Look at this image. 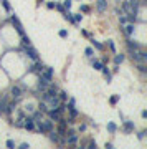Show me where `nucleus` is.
<instances>
[{
	"instance_id": "nucleus-38",
	"label": "nucleus",
	"mask_w": 147,
	"mask_h": 149,
	"mask_svg": "<svg viewBox=\"0 0 147 149\" xmlns=\"http://www.w3.org/2000/svg\"><path fill=\"white\" fill-rule=\"evenodd\" d=\"M7 147H10V149H13V147H15V143H13V141L12 139H7Z\"/></svg>"
},
{
	"instance_id": "nucleus-14",
	"label": "nucleus",
	"mask_w": 147,
	"mask_h": 149,
	"mask_svg": "<svg viewBox=\"0 0 147 149\" xmlns=\"http://www.w3.org/2000/svg\"><path fill=\"white\" fill-rule=\"evenodd\" d=\"M41 70H43V63H41L40 60H36V61H35V65L30 66V71H31V73H38V74H40Z\"/></svg>"
},
{
	"instance_id": "nucleus-43",
	"label": "nucleus",
	"mask_w": 147,
	"mask_h": 149,
	"mask_svg": "<svg viewBox=\"0 0 147 149\" xmlns=\"http://www.w3.org/2000/svg\"><path fill=\"white\" fill-rule=\"evenodd\" d=\"M46 8L53 10V8H55V3H53V2H48V3H46Z\"/></svg>"
},
{
	"instance_id": "nucleus-17",
	"label": "nucleus",
	"mask_w": 147,
	"mask_h": 149,
	"mask_svg": "<svg viewBox=\"0 0 147 149\" xmlns=\"http://www.w3.org/2000/svg\"><path fill=\"white\" fill-rule=\"evenodd\" d=\"M91 63H93V68L97 70V71H101V68L104 66L103 61H99V60H94V58H91Z\"/></svg>"
},
{
	"instance_id": "nucleus-39",
	"label": "nucleus",
	"mask_w": 147,
	"mask_h": 149,
	"mask_svg": "<svg viewBox=\"0 0 147 149\" xmlns=\"http://www.w3.org/2000/svg\"><path fill=\"white\" fill-rule=\"evenodd\" d=\"M81 12H84V13H89L91 12V8L88 5H81Z\"/></svg>"
},
{
	"instance_id": "nucleus-45",
	"label": "nucleus",
	"mask_w": 147,
	"mask_h": 149,
	"mask_svg": "<svg viewBox=\"0 0 147 149\" xmlns=\"http://www.w3.org/2000/svg\"><path fill=\"white\" fill-rule=\"evenodd\" d=\"M76 104V101H75V98H69V106H75Z\"/></svg>"
},
{
	"instance_id": "nucleus-26",
	"label": "nucleus",
	"mask_w": 147,
	"mask_h": 149,
	"mask_svg": "<svg viewBox=\"0 0 147 149\" xmlns=\"http://www.w3.org/2000/svg\"><path fill=\"white\" fill-rule=\"evenodd\" d=\"M63 17H65V20H68V22L75 23V20H73V13H69V12H65V13H63Z\"/></svg>"
},
{
	"instance_id": "nucleus-33",
	"label": "nucleus",
	"mask_w": 147,
	"mask_h": 149,
	"mask_svg": "<svg viewBox=\"0 0 147 149\" xmlns=\"http://www.w3.org/2000/svg\"><path fill=\"white\" fill-rule=\"evenodd\" d=\"M119 98H121L119 94H114V96H111V99H109V101H111V104H116V103L119 101Z\"/></svg>"
},
{
	"instance_id": "nucleus-34",
	"label": "nucleus",
	"mask_w": 147,
	"mask_h": 149,
	"mask_svg": "<svg viewBox=\"0 0 147 149\" xmlns=\"http://www.w3.org/2000/svg\"><path fill=\"white\" fill-rule=\"evenodd\" d=\"M86 147H88V149H96V141H88Z\"/></svg>"
},
{
	"instance_id": "nucleus-25",
	"label": "nucleus",
	"mask_w": 147,
	"mask_h": 149,
	"mask_svg": "<svg viewBox=\"0 0 147 149\" xmlns=\"http://www.w3.org/2000/svg\"><path fill=\"white\" fill-rule=\"evenodd\" d=\"M107 131H109V133H116V131H117V126H116V124H114V123H107Z\"/></svg>"
},
{
	"instance_id": "nucleus-15",
	"label": "nucleus",
	"mask_w": 147,
	"mask_h": 149,
	"mask_svg": "<svg viewBox=\"0 0 147 149\" xmlns=\"http://www.w3.org/2000/svg\"><path fill=\"white\" fill-rule=\"evenodd\" d=\"M134 23H126L124 25V31H126V35H127V37H132V35H134Z\"/></svg>"
},
{
	"instance_id": "nucleus-6",
	"label": "nucleus",
	"mask_w": 147,
	"mask_h": 149,
	"mask_svg": "<svg viewBox=\"0 0 147 149\" xmlns=\"http://www.w3.org/2000/svg\"><path fill=\"white\" fill-rule=\"evenodd\" d=\"M53 68H50V66H43V70H41V73H40V76H43L45 80H48V81H53Z\"/></svg>"
},
{
	"instance_id": "nucleus-1",
	"label": "nucleus",
	"mask_w": 147,
	"mask_h": 149,
	"mask_svg": "<svg viewBox=\"0 0 147 149\" xmlns=\"http://www.w3.org/2000/svg\"><path fill=\"white\" fill-rule=\"evenodd\" d=\"M35 131L40 134H48L50 131L55 129V124L51 119H40V121H35Z\"/></svg>"
},
{
	"instance_id": "nucleus-27",
	"label": "nucleus",
	"mask_w": 147,
	"mask_h": 149,
	"mask_svg": "<svg viewBox=\"0 0 147 149\" xmlns=\"http://www.w3.org/2000/svg\"><path fill=\"white\" fill-rule=\"evenodd\" d=\"M91 43H93V47L96 48V50H103V48H104V47H103V43H99V41H96V40H94V38H93V40H91Z\"/></svg>"
},
{
	"instance_id": "nucleus-30",
	"label": "nucleus",
	"mask_w": 147,
	"mask_h": 149,
	"mask_svg": "<svg viewBox=\"0 0 147 149\" xmlns=\"http://www.w3.org/2000/svg\"><path fill=\"white\" fill-rule=\"evenodd\" d=\"M137 70L141 73H145L147 71V68H145V63H137Z\"/></svg>"
},
{
	"instance_id": "nucleus-13",
	"label": "nucleus",
	"mask_w": 147,
	"mask_h": 149,
	"mask_svg": "<svg viewBox=\"0 0 147 149\" xmlns=\"http://www.w3.org/2000/svg\"><path fill=\"white\" fill-rule=\"evenodd\" d=\"M106 8H107V0H97L96 2V10L99 13H104Z\"/></svg>"
},
{
	"instance_id": "nucleus-24",
	"label": "nucleus",
	"mask_w": 147,
	"mask_h": 149,
	"mask_svg": "<svg viewBox=\"0 0 147 149\" xmlns=\"http://www.w3.org/2000/svg\"><path fill=\"white\" fill-rule=\"evenodd\" d=\"M50 139L53 141V143H56V144H59V136L56 133H53V131H50Z\"/></svg>"
},
{
	"instance_id": "nucleus-9",
	"label": "nucleus",
	"mask_w": 147,
	"mask_h": 149,
	"mask_svg": "<svg viewBox=\"0 0 147 149\" xmlns=\"http://www.w3.org/2000/svg\"><path fill=\"white\" fill-rule=\"evenodd\" d=\"M23 127H25L27 131H35V121L33 118H23Z\"/></svg>"
},
{
	"instance_id": "nucleus-7",
	"label": "nucleus",
	"mask_w": 147,
	"mask_h": 149,
	"mask_svg": "<svg viewBox=\"0 0 147 149\" xmlns=\"http://www.w3.org/2000/svg\"><path fill=\"white\" fill-rule=\"evenodd\" d=\"M23 48H25L27 56H28V58H31L33 61H36V60H38V51H36V50L31 47V45H28V47H23Z\"/></svg>"
},
{
	"instance_id": "nucleus-40",
	"label": "nucleus",
	"mask_w": 147,
	"mask_h": 149,
	"mask_svg": "<svg viewBox=\"0 0 147 149\" xmlns=\"http://www.w3.org/2000/svg\"><path fill=\"white\" fill-rule=\"evenodd\" d=\"M59 37H61V38H66V37H68V31H66V30H59Z\"/></svg>"
},
{
	"instance_id": "nucleus-12",
	"label": "nucleus",
	"mask_w": 147,
	"mask_h": 149,
	"mask_svg": "<svg viewBox=\"0 0 147 149\" xmlns=\"http://www.w3.org/2000/svg\"><path fill=\"white\" fill-rule=\"evenodd\" d=\"M46 114H48V118H50L51 121H58V119L61 118V113H58L55 108H53V109H48V111H46Z\"/></svg>"
},
{
	"instance_id": "nucleus-16",
	"label": "nucleus",
	"mask_w": 147,
	"mask_h": 149,
	"mask_svg": "<svg viewBox=\"0 0 147 149\" xmlns=\"http://www.w3.org/2000/svg\"><path fill=\"white\" fill-rule=\"evenodd\" d=\"M101 71H103V74H104V78H106L107 83H111V80H113V74H111L109 68H107V66H103V68H101Z\"/></svg>"
},
{
	"instance_id": "nucleus-10",
	"label": "nucleus",
	"mask_w": 147,
	"mask_h": 149,
	"mask_svg": "<svg viewBox=\"0 0 147 149\" xmlns=\"http://www.w3.org/2000/svg\"><path fill=\"white\" fill-rule=\"evenodd\" d=\"M134 129H136V126H134V123H132V121H124V124H122V131H124L126 134L134 133Z\"/></svg>"
},
{
	"instance_id": "nucleus-29",
	"label": "nucleus",
	"mask_w": 147,
	"mask_h": 149,
	"mask_svg": "<svg viewBox=\"0 0 147 149\" xmlns=\"http://www.w3.org/2000/svg\"><path fill=\"white\" fill-rule=\"evenodd\" d=\"M81 18H83L81 13H73V20H75V23H79V22H81Z\"/></svg>"
},
{
	"instance_id": "nucleus-23",
	"label": "nucleus",
	"mask_w": 147,
	"mask_h": 149,
	"mask_svg": "<svg viewBox=\"0 0 147 149\" xmlns=\"http://www.w3.org/2000/svg\"><path fill=\"white\" fill-rule=\"evenodd\" d=\"M56 94H58V98L61 99V103H65L66 99H68V93H66V91H58Z\"/></svg>"
},
{
	"instance_id": "nucleus-20",
	"label": "nucleus",
	"mask_w": 147,
	"mask_h": 149,
	"mask_svg": "<svg viewBox=\"0 0 147 149\" xmlns=\"http://www.w3.org/2000/svg\"><path fill=\"white\" fill-rule=\"evenodd\" d=\"M127 47H129V50H131V51H136V50L141 48L137 43H136V41H132V40H127Z\"/></svg>"
},
{
	"instance_id": "nucleus-3",
	"label": "nucleus",
	"mask_w": 147,
	"mask_h": 149,
	"mask_svg": "<svg viewBox=\"0 0 147 149\" xmlns=\"http://www.w3.org/2000/svg\"><path fill=\"white\" fill-rule=\"evenodd\" d=\"M12 109L8 108V98H0V114H10Z\"/></svg>"
},
{
	"instance_id": "nucleus-19",
	"label": "nucleus",
	"mask_w": 147,
	"mask_h": 149,
	"mask_svg": "<svg viewBox=\"0 0 147 149\" xmlns=\"http://www.w3.org/2000/svg\"><path fill=\"white\" fill-rule=\"evenodd\" d=\"M124 58H126V55H122V53H117V55L114 56V65H121V63L124 61Z\"/></svg>"
},
{
	"instance_id": "nucleus-21",
	"label": "nucleus",
	"mask_w": 147,
	"mask_h": 149,
	"mask_svg": "<svg viewBox=\"0 0 147 149\" xmlns=\"http://www.w3.org/2000/svg\"><path fill=\"white\" fill-rule=\"evenodd\" d=\"M48 109H50V108H48V104H46V103H45V101H40V104H38V111L46 113Z\"/></svg>"
},
{
	"instance_id": "nucleus-2",
	"label": "nucleus",
	"mask_w": 147,
	"mask_h": 149,
	"mask_svg": "<svg viewBox=\"0 0 147 149\" xmlns=\"http://www.w3.org/2000/svg\"><path fill=\"white\" fill-rule=\"evenodd\" d=\"M131 56H132V60H134L136 63H145L147 61V53L145 51L136 50V51H131Z\"/></svg>"
},
{
	"instance_id": "nucleus-18",
	"label": "nucleus",
	"mask_w": 147,
	"mask_h": 149,
	"mask_svg": "<svg viewBox=\"0 0 147 149\" xmlns=\"http://www.w3.org/2000/svg\"><path fill=\"white\" fill-rule=\"evenodd\" d=\"M66 109H68V113H69V118H71V119H75L76 116H78V111L75 109V106H69V104H66Z\"/></svg>"
},
{
	"instance_id": "nucleus-35",
	"label": "nucleus",
	"mask_w": 147,
	"mask_h": 149,
	"mask_svg": "<svg viewBox=\"0 0 147 149\" xmlns=\"http://www.w3.org/2000/svg\"><path fill=\"white\" fill-rule=\"evenodd\" d=\"M55 8H58V10H59V12H61V13H65V12H66V8H65V7L61 5V3H55Z\"/></svg>"
},
{
	"instance_id": "nucleus-4",
	"label": "nucleus",
	"mask_w": 147,
	"mask_h": 149,
	"mask_svg": "<svg viewBox=\"0 0 147 149\" xmlns=\"http://www.w3.org/2000/svg\"><path fill=\"white\" fill-rule=\"evenodd\" d=\"M22 94H23V88L18 86V84H13L12 90H10V96H12L13 99H20Z\"/></svg>"
},
{
	"instance_id": "nucleus-28",
	"label": "nucleus",
	"mask_w": 147,
	"mask_h": 149,
	"mask_svg": "<svg viewBox=\"0 0 147 149\" xmlns=\"http://www.w3.org/2000/svg\"><path fill=\"white\" fill-rule=\"evenodd\" d=\"M22 45L23 47H28L30 45V38L27 37V35H22Z\"/></svg>"
},
{
	"instance_id": "nucleus-46",
	"label": "nucleus",
	"mask_w": 147,
	"mask_h": 149,
	"mask_svg": "<svg viewBox=\"0 0 147 149\" xmlns=\"http://www.w3.org/2000/svg\"><path fill=\"white\" fill-rule=\"evenodd\" d=\"M36 2H38V3H41V2H45V0H36Z\"/></svg>"
},
{
	"instance_id": "nucleus-22",
	"label": "nucleus",
	"mask_w": 147,
	"mask_h": 149,
	"mask_svg": "<svg viewBox=\"0 0 147 149\" xmlns=\"http://www.w3.org/2000/svg\"><path fill=\"white\" fill-rule=\"evenodd\" d=\"M31 118H33V121H40V119H43V113H41V111H35L33 114H31Z\"/></svg>"
},
{
	"instance_id": "nucleus-37",
	"label": "nucleus",
	"mask_w": 147,
	"mask_h": 149,
	"mask_svg": "<svg viewBox=\"0 0 147 149\" xmlns=\"http://www.w3.org/2000/svg\"><path fill=\"white\" fill-rule=\"evenodd\" d=\"M63 7H65L66 10H69L71 8V0H65V2H63Z\"/></svg>"
},
{
	"instance_id": "nucleus-47",
	"label": "nucleus",
	"mask_w": 147,
	"mask_h": 149,
	"mask_svg": "<svg viewBox=\"0 0 147 149\" xmlns=\"http://www.w3.org/2000/svg\"><path fill=\"white\" fill-rule=\"evenodd\" d=\"M0 98H2V96H0Z\"/></svg>"
},
{
	"instance_id": "nucleus-44",
	"label": "nucleus",
	"mask_w": 147,
	"mask_h": 149,
	"mask_svg": "<svg viewBox=\"0 0 147 149\" xmlns=\"http://www.w3.org/2000/svg\"><path fill=\"white\" fill-rule=\"evenodd\" d=\"M109 48H111V51H116V47H114V43L111 40H109Z\"/></svg>"
},
{
	"instance_id": "nucleus-31",
	"label": "nucleus",
	"mask_w": 147,
	"mask_h": 149,
	"mask_svg": "<svg viewBox=\"0 0 147 149\" xmlns=\"http://www.w3.org/2000/svg\"><path fill=\"white\" fill-rule=\"evenodd\" d=\"M84 55L88 56V58H93V55H94V50H93V48H86V50H84Z\"/></svg>"
},
{
	"instance_id": "nucleus-36",
	"label": "nucleus",
	"mask_w": 147,
	"mask_h": 149,
	"mask_svg": "<svg viewBox=\"0 0 147 149\" xmlns=\"http://www.w3.org/2000/svg\"><path fill=\"white\" fill-rule=\"evenodd\" d=\"M2 5H3V8H5L7 12H10V10H12V8H10V3L7 2V0H2Z\"/></svg>"
},
{
	"instance_id": "nucleus-41",
	"label": "nucleus",
	"mask_w": 147,
	"mask_h": 149,
	"mask_svg": "<svg viewBox=\"0 0 147 149\" xmlns=\"http://www.w3.org/2000/svg\"><path fill=\"white\" fill-rule=\"evenodd\" d=\"M28 147H30V144H28V143H22L18 149H28Z\"/></svg>"
},
{
	"instance_id": "nucleus-8",
	"label": "nucleus",
	"mask_w": 147,
	"mask_h": 149,
	"mask_svg": "<svg viewBox=\"0 0 147 149\" xmlns=\"http://www.w3.org/2000/svg\"><path fill=\"white\" fill-rule=\"evenodd\" d=\"M51 81H48V80H45L43 76H40V80H38V86H36V91H41L43 93L45 90L48 88V84H50Z\"/></svg>"
},
{
	"instance_id": "nucleus-42",
	"label": "nucleus",
	"mask_w": 147,
	"mask_h": 149,
	"mask_svg": "<svg viewBox=\"0 0 147 149\" xmlns=\"http://www.w3.org/2000/svg\"><path fill=\"white\" fill-rule=\"evenodd\" d=\"M144 136H145V131H141V133L137 134V137H139V141H142L144 139Z\"/></svg>"
},
{
	"instance_id": "nucleus-11",
	"label": "nucleus",
	"mask_w": 147,
	"mask_h": 149,
	"mask_svg": "<svg viewBox=\"0 0 147 149\" xmlns=\"http://www.w3.org/2000/svg\"><path fill=\"white\" fill-rule=\"evenodd\" d=\"M56 134H58L59 137H66V134H68V129H66V124H65V123H59V124H58Z\"/></svg>"
},
{
	"instance_id": "nucleus-5",
	"label": "nucleus",
	"mask_w": 147,
	"mask_h": 149,
	"mask_svg": "<svg viewBox=\"0 0 147 149\" xmlns=\"http://www.w3.org/2000/svg\"><path fill=\"white\" fill-rule=\"evenodd\" d=\"M10 22H12L13 27L17 28V31L20 33V37H22V35H25V31H23V27H22V23H20V20L17 18V15H10Z\"/></svg>"
},
{
	"instance_id": "nucleus-32",
	"label": "nucleus",
	"mask_w": 147,
	"mask_h": 149,
	"mask_svg": "<svg viewBox=\"0 0 147 149\" xmlns=\"http://www.w3.org/2000/svg\"><path fill=\"white\" fill-rule=\"evenodd\" d=\"M119 22H121V25H126V23H127V18H126V15L119 13Z\"/></svg>"
}]
</instances>
